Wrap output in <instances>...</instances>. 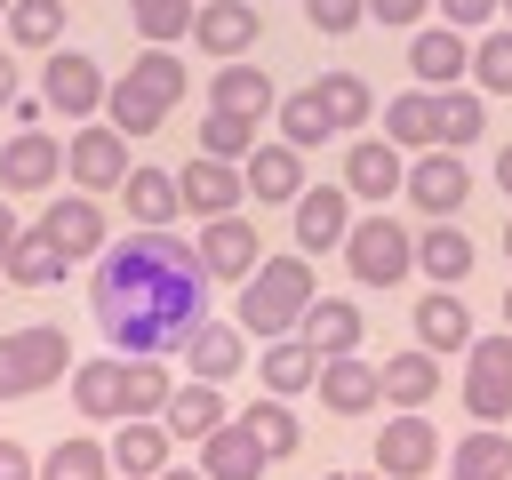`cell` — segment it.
<instances>
[{
	"mask_svg": "<svg viewBox=\"0 0 512 480\" xmlns=\"http://www.w3.org/2000/svg\"><path fill=\"white\" fill-rule=\"evenodd\" d=\"M104 472H112L104 440H56V448L40 456V480H104Z\"/></svg>",
	"mask_w": 512,
	"mask_h": 480,
	"instance_id": "ab89813d",
	"label": "cell"
},
{
	"mask_svg": "<svg viewBox=\"0 0 512 480\" xmlns=\"http://www.w3.org/2000/svg\"><path fill=\"white\" fill-rule=\"evenodd\" d=\"M376 376H384V400H392V408H424V400L440 392V352H424V344H416V352L384 360Z\"/></svg>",
	"mask_w": 512,
	"mask_h": 480,
	"instance_id": "f546056e",
	"label": "cell"
},
{
	"mask_svg": "<svg viewBox=\"0 0 512 480\" xmlns=\"http://www.w3.org/2000/svg\"><path fill=\"white\" fill-rule=\"evenodd\" d=\"M40 232L56 240L64 264H72V256H96V248H104V208H96V192H56L48 216H40Z\"/></svg>",
	"mask_w": 512,
	"mask_h": 480,
	"instance_id": "9a60e30c",
	"label": "cell"
},
{
	"mask_svg": "<svg viewBox=\"0 0 512 480\" xmlns=\"http://www.w3.org/2000/svg\"><path fill=\"white\" fill-rule=\"evenodd\" d=\"M400 184H408V168H400V144H392V136H368V144L344 152V192H352V200H376V208H384Z\"/></svg>",
	"mask_w": 512,
	"mask_h": 480,
	"instance_id": "e0dca14e",
	"label": "cell"
},
{
	"mask_svg": "<svg viewBox=\"0 0 512 480\" xmlns=\"http://www.w3.org/2000/svg\"><path fill=\"white\" fill-rule=\"evenodd\" d=\"M416 208H432V216H456L464 200H472V176H464V160L440 144V152H424L416 168H408V184H400Z\"/></svg>",
	"mask_w": 512,
	"mask_h": 480,
	"instance_id": "d6986e66",
	"label": "cell"
},
{
	"mask_svg": "<svg viewBox=\"0 0 512 480\" xmlns=\"http://www.w3.org/2000/svg\"><path fill=\"white\" fill-rule=\"evenodd\" d=\"M416 344H424V352H464V344H472V312H464L448 288H432V296L416 304Z\"/></svg>",
	"mask_w": 512,
	"mask_h": 480,
	"instance_id": "4316f807",
	"label": "cell"
},
{
	"mask_svg": "<svg viewBox=\"0 0 512 480\" xmlns=\"http://www.w3.org/2000/svg\"><path fill=\"white\" fill-rule=\"evenodd\" d=\"M64 168H72V184L80 192H120L128 184V136L104 120V128H80L72 144H64Z\"/></svg>",
	"mask_w": 512,
	"mask_h": 480,
	"instance_id": "9c48e42d",
	"label": "cell"
},
{
	"mask_svg": "<svg viewBox=\"0 0 512 480\" xmlns=\"http://www.w3.org/2000/svg\"><path fill=\"white\" fill-rule=\"evenodd\" d=\"M168 448H176V432L152 424V416H120V432L104 440V456H112L120 480H160L168 472Z\"/></svg>",
	"mask_w": 512,
	"mask_h": 480,
	"instance_id": "4fadbf2b",
	"label": "cell"
},
{
	"mask_svg": "<svg viewBox=\"0 0 512 480\" xmlns=\"http://www.w3.org/2000/svg\"><path fill=\"white\" fill-rule=\"evenodd\" d=\"M504 8H512V0H504Z\"/></svg>",
	"mask_w": 512,
	"mask_h": 480,
	"instance_id": "94428289",
	"label": "cell"
},
{
	"mask_svg": "<svg viewBox=\"0 0 512 480\" xmlns=\"http://www.w3.org/2000/svg\"><path fill=\"white\" fill-rule=\"evenodd\" d=\"M240 176H248L256 200H296V192H304V152H296V144H256Z\"/></svg>",
	"mask_w": 512,
	"mask_h": 480,
	"instance_id": "484cf974",
	"label": "cell"
},
{
	"mask_svg": "<svg viewBox=\"0 0 512 480\" xmlns=\"http://www.w3.org/2000/svg\"><path fill=\"white\" fill-rule=\"evenodd\" d=\"M192 40H200L216 64L248 56V48H256V0H200V8H192Z\"/></svg>",
	"mask_w": 512,
	"mask_h": 480,
	"instance_id": "5bb4252c",
	"label": "cell"
},
{
	"mask_svg": "<svg viewBox=\"0 0 512 480\" xmlns=\"http://www.w3.org/2000/svg\"><path fill=\"white\" fill-rule=\"evenodd\" d=\"M272 120H280V144H296V152H312V144H328V136H336V120L320 112V96H312V88L280 96V104H272Z\"/></svg>",
	"mask_w": 512,
	"mask_h": 480,
	"instance_id": "d590c367",
	"label": "cell"
},
{
	"mask_svg": "<svg viewBox=\"0 0 512 480\" xmlns=\"http://www.w3.org/2000/svg\"><path fill=\"white\" fill-rule=\"evenodd\" d=\"M472 80H480L488 96H512V24H504V32H488V40L472 48Z\"/></svg>",
	"mask_w": 512,
	"mask_h": 480,
	"instance_id": "ee69618b",
	"label": "cell"
},
{
	"mask_svg": "<svg viewBox=\"0 0 512 480\" xmlns=\"http://www.w3.org/2000/svg\"><path fill=\"white\" fill-rule=\"evenodd\" d=\"M0 280H16V288H48V280H64L56 240H48V232H16V248L0 256Z\"/></svg>",
	"mask_w": 512,
	"mask_h": 480,
	"instance_id": "836d02e7",
	"label": "cell"
},
{
	"mask_svg": "<svg viewBox=\"0 0 512 480\" xmlns=\"http://www.w3.org/2000/svg\"><path fill=\"white\" fill-rule=\"evenodd\" d=\"M312 312V264L304 256H264L248 280H240V328H256V336H288L296 320Z\"/></svg>",
	"mask_w": 512,
	"mask_h": 480,
	"instance_id": "277c9868",
	"label": "cell"
},
{
	"mask_svg": "<svg viewBox=\"0 0 512 480\" xmlns=\"http://www.w3.org/2000/svg\"><path fill=\"white\" fill-rule=\"evenodd\" d=\"M304 16H312L320 32H352V24L368 16V0H304Z\"/></svg>",
	"mask_w": 512,
	"mask_h": 480,
	"instance_id": "f6af8a7d",
	"label": "cell"
},
{
	"mask_svg": "<svg viewBox=\"0 0 512 480\" xmlns=\"http://www.w3.org/2000/svg\"><path fill=\"white\" fill-rule=\"evenodd\" d=\"M176 96H184V64H176L168 48H144V56L104 88V120H112L120 136H152V128L176 112Z\"/></svg>",
	"mask_w": 512,
	"mask_h": 480,
	"instance_id": "3957f363",
	"label": "cell"
},
{
	"mask_svg": "<svg viewBox=\"0 0 512 480\" xmlns=\"http://www.w3.org/2000/svg\"><path fill=\"white\" fill-rule=\"evenodd\" d=\"M168 368L144 352H104V360H72V408L112 424V416H160L168 408Z\"/></svg>",
	"mask_w": 512,
	"mask_h": 480,
	"instance_id": "7a4b0ae2",
	"label": "cell"
},
{
	"mask_svg": "<svg viewBox=\"0 0 512 480\" xmlns=\"http://www.w3.org/2000/svg\"><path fill=\"white\" fill-rule=\"evenodd\" d=\"M0 8H8V0H0Z\"/></svg>",
	"mask_w": 512,
	"mask_h": 480,
	"instance_id": "91938a15",
	"label": "cell"
},
{
	"mask_svg": "<svg viewBox=\"0 0 512 480\" xmlns=\"http://www.w3.org/2000/svg\"><path fill=\"white\" fill-rule=\"evenodd\" d=\"M480 128H488V112H480V96H472V88H432V144L464 152Z\"/></svg>",
	"mask_w": 512,
	"mask_h": 480,
	"instance_id": "4dcf8cb0",
	"label": "cell"
},
{
	"mask_svg": "<svg viewBox=\"0 0 512 480\" xmlns=\"http://www.w3.org/2000/svg\"><path fill=\"white\" fill-rule=\"evenodd\" d=\"M344 264H352V280H360V288H392V280H408L416 240L376 208V216H352V232H344Z\"/></svg>",
	"mask_w": 512,
	"mask_h": 480,
	"instance_id": "8992f818",
	"label": "cell"
},
{
	"mask_svg": "<svg viewBox=\"0 0 512 480\" xmlns=\"http://www.w3.org/2000/svg\"><path fill=\"white\" fill-rule=\"evenodd\" d=\"M336 480H384V472H336Z\"/></svg>",
	"mask_w": 512,
	"mask_h": 480,
	"instance_id": "db71d44e",
	"label": "cell"
},
{
	"mask_svg": "<svg viewBox=\"0 0 512 480\" xmlns=\"http://www.w3.org/2000/svg\"><path fill=\"white\" fill-rule=\"evenodd\" d=\"M464 408L480 424H504L512 416V328L464 344Z\"/></svg>",
	"mask_w": 512,
	"mask_h": 480,
	"instance_id": "52a82bcc",
	"label": "cell"
},
{
	"mask_svg": "<svg viewBox=\"0 0 512 480\" xmlns=\"http://www.w3.org/2000/svg\"><path fill=\"white\" fill-rule=\"evenodd\" d=\"M432 456H440V432H432L416 408H400V416L384 424V440H376V472H384V480H424Z\"/></svg>",
	"mask_w": 512,
	"mask_h": 480,
	"instance_id": "7c38bea8",
	"label": "cell"
},
{
	"mask_svg": "<svg viewBox=\"0 0 512 480\" xmlns=\"http://www.w3.org/2000/svg\"><path fill=\"white\" fill-rule=\"evenodd\" d=\"M104 64L96 56H80V48H56L48 56V72H40V96H48V112H64V120H88V112H104Z\"/></svg>",
	"mask_w": 512,
	"mask_h": 480,
	"instance_id": "ba28073f",
	"label": "cell"
},
{
	"mask_svg": "<svg viewBox=\"0 0 512 480\" xmlns=\"http://www.w3.org/2000/svg\"><path fill=\"white\" fill-rule=\"evenodd\" d=\"M320 112L336 120V128H368V112H376V96H368V80L360 72H320Z\"/></svg>",
	"mask_w": 512,
	"mask_h": 480,
	"instance_id": "74e56055",
	"label": "cell"
},
{
	"mask_svg": "<svg viewBox=\"0 0 512 480\" xmlns=\"http://www.w3.org/2000/svg\"><path fill=\"white\" fill-rule=\"evenodd\" d=\"M504 256H512V216H504Z\"/></svg>",
	"mask_w": 512,
	"mask_h": 480,
	"instance_id": "11a10c76",
	"label": "cell"
},
{
	"mask_svg": "<svg viewBox=\"0 0 512 480\" xmlns=\"http://www.w3.org/2000/svg\"><path fill=\"white\" fill-rule=\"evenodd\" d=\"M192 248H200V264H208V280H248V272L264 264V240H256V224H248L240 208H232V216H208Z\"/></svg>",
	"mask_w": 512,
	"mask_h": 480,
	"instance_id": "30bf717a",
	"label": "cell"
},
{
	"mask_svg": "<svg viewBox=\"0 0 512 480\" xmlns=\"http://www.w3.org/2000/svg\"><path fill=\"white\" fill-rule=\"evenodd\" d=\"M312 376H320V352H312L304 336H272V352H264L256 384H272L280 400H296V392H312Z\"/></svg>",
	"mask_w": 512,
	"mask_h": 480,
	"instance_id": "f1b7e54d",
	"label": "cell"
},
{
	"mask_svg": "<svg viewBox=\"0 0 512 480\" xmlns=\"http://www.w3.org/2000/svg\"><path fill=\"white\" fill-rule=\"evenodd\" d=\"M104 480H120V472H104Z\"/></svg>",
	"mask_w": 512,
	"mask_h": 480,
	"instance_id": "6f0895ef",
	"label": "cell"
},
{
	"mask_svg": "<svg viewBox=\"0 0 512 480\" xmlns=\"http://www.w3.org/2000/svg\"><path fill=\"white\" fill-rule=\"evenodd\" d=\"M384 136L392 144H432V88H408L384 104Z\"/></svg>",
	"mask_w": 512,
	"mask_h": 480,
	"instance_id": "7bdbcfd3",
	"label": "cell"
},
{
	"mask_svg": "<svg viewBox=\"0 0 512 480\" xmlns=\"http://www.w3.org/2000/svg\"><path fill=\"white\" fill-rule=\"evenodd\" d=\"M496 184H504V192H512V144H504V152H496Z\"/></svg>",
	"mask_w": 512,
	"mask_h": 480,
	"instance_id": "816d5d0a",
	"label": "cell"
},
{
	"mask_svg": "<svg viewBox=\"0 0 512 480\" xmlns=\"http://www.w3.org/2000/svg\"><path fill=\"white\" fill-rule=\"evenodd\" d=\"M16 232H24V224H16V208H8V192H0V256L16 248Z\"/></svg>",
	"mask_w": 512,
	"mask_h": 480,
	"instance_id": "681fc988",
	"label": "cell"
},
{
	"mask_svg": "<svg viewBox=\"0 0 512 480\" xmlns=\"http://www.w3.org/2000/svg\"><path fill=\"white\" fill-rule=\"evenodd\" d=\"M184 360H192V376H200V384H232V376H240V360H248V336H240L232 320H200V328H192V344H184Z\"/></svg>",
	"mask_w": 512,
	"mask_h": 480,
	"instance_id": "cb8c5ba5",
	"label": "cell"
},
{
	"mask_svg": "<svg viewBox=\"0 0 512 480\" xmlns=\"http://www.w3.org/2000/svg\"><path fill=\"white\" fill-rule=\"evenodd\" d=\"M0 480H40V464H32L16 440H0Z\"/></svg>",
	"mask_w": 512,
	"mask_h": 480,
	"instance_id": "c3c4849f",
	"label": "cell"
},
{
	"mask_svg": "<svg viewBox=\"0 0 512 480\" xmlns=\"http://www.w3.org/2000/svg\"><path fill=\"white\" fill-rule=\"evenodd\" d=\"M8 104H16V64L0 56V112H8Z\"/></svg>",
	"mask_w": 512,
	"mask_h": 480,
	"instance_id": "f907efd6",
	"label": "cell"
},
{
	"mask_svg": "<svg viewBox=\"0 0 512 480\" xmlns=\"http://www.w3.org/2000/svg\"><path fill=\"white\" fill-rule=\"evenodd\" d=\"M176 192H184V208H192V216H232V208H240V192H248V176H240L232 160H208V152H200V160H184V168H176Z\"/></svg>",
	"mask_w": 512,
	"mask_h": 480,
	"instance_id": "ac0fdd59",
	"label": "cell"
},
{
	"mask_svg": "<svg viewBox=\"0 0 512 480\" xmlns=\"http://www.w3.org/2000/svg\"><path fill=\"white\" fill-rule=\"evenodd\" d=\"M64 368H72V344H64V328H8L0 336V400H24V392H48V384H64Z\"/></svg>",
	"mask_w": 512,
	"mask_h": 480,
	"instance_id": "5b68a950",
	"label": "cell"
},
{
	"mask_svg": "<svg viewBox=\"0 0 512 480\" xmlns=\"http://www.w3.org/2000/svg\"><path fill=\"white\" fill-rule=\"evenodd\" d=\"M160 424H168L176 440H192V448H200V440H208V432L224 424V392L192 376V384H176V392H168V408H160Z\"/></svg>",
	"mask_w": 512,
	"mask_h": 480,
	"instance_id": "d4e9b609",
	"label": "cell"
},
{
	"mask_svg": "<svg viewBox=\"0 0 512 480\" xmlns=\"http://www.w3.org/2000/svg\"><path fill=\"white\" fill-rule=\"evenodd\" d=\"M304 344H312L320 360H344V352H360V312H352L344 296H320V304L304 312Z\"/></svg>",
	"mask_w": 512,
	"mask_h": 480,
	"instance_id": "83f0119b",
	"label": "cell"
},
{
	"mask_svg": "<svg viewBox=\"0 0 512 480\" xmlns=\"http://www.w3.org/2000/svg\"><path fill=\"white\" fill-rule=\"evenodd\" d=\"M344 232H352V192L304 184V192H296V248H304V256H328V248H344Z\"/></svg>",
	"mask_w": 512,
	"mask_h": 480,
	"instance_id": "8fae6325",
	"label": "cell"
},
{
	"mask_svg": "<svg viewBox=\"0 0 512 480\" xmlns=\"http://www.w3.org/2000/svg\"><path fill=\"white\" fill-rule=\"evenodd\" d=\"M448 480H456V472H448Z\"/></svg>",
	"mask_w": 512,
	"mask_h": 480,
	"instance_id": "680465c9",
	"label": "cell"
},
{
	"mask_svg": "<svg viewBox=\"0 0 512 480\" xmlns=\"http://www.w3.org/2000/svg\"><path fill=\"white\" fill-rule=\"evenodd\" d=\"M56 168H64V152L48 128H24L0 144V192H40V184H56Z\"/></svg>",
	"mask_w": 512,
	"mask_h": 480,
	"instance_id": "44dd1931",
	"label": "cell"
},
{
	"mask_svg": "<svg viewBox=\"0 0 512 480\" xmlns=\"http://www.w3.org/2000/svg\"><path fill=\"white\" fill-rule=\"evenodd\" d=\"M408 72H416V88H456V80L472 72L464 32H456V24H424V32L408 40Z\"/></svg>",
	"mask_w": 512,
	"mask_h": 480,
	"instance_id": "2e32d148",
	"label": "cell"
},
{
	"mask_svg": "<svg viewBox=\"0 0 512 480\" xmlns=\"http://www.w3.org/2000/svg\"><path fill=\"white\" fill-rule=\"evenodd\" d=\"M8 40L16 48H56L64 40V0H8Z\"/></svg>",
	"mask_w": 512,
	"mask_h": 480,
	"instance_id": "f35d334b",
	"label": "cell"
},
{
	"mask_svg": "<svg viewBox=\"0 0 512 480\" xmlns=\"http://www.w3.org/2000/svg\"><path fill=\"white\" fill-rule=\"evenodd\" d=\"M128 216L136 224H176V208H184V192H176V176L168 168H128Z\"/></svg>",
	"mask_w": 512,
	"mask_h": 480,
	"instance_id": "1f68e13d",
	"label": "cell"
},
{
	"mask_svg": "<svg viewBox=\"0 0 512 480\" xmlns=\"http://www.w3.org/2000/svg\"><path fill=\"white\" fill-rule=\"evenodd\" d=\"M448 472H456V480H512V440H504L496 424H480L472 440H456Z\"/></svg>",
	"mask_w": 512,
	"mask_h": 480,
	"instance_id": "e575fe53",
	"label": "cell"
},
{
	"mask_svg": "<svg viewBox=\"0 0 512 480\" xmlns=\"http://www.w3.org/2000/svg\"><path fill=\"white\" fill-rule=\"evenodd\" d=\"M208 104L216 112H240V120H264L272 104H280V88H272V72L264 64H216V80H208Z\"/></svg>",
	"mask_w": 512,
	"mask_h": 480,
	"instance_id": "7402d4cb",
	"label": "cell"
},
{
	"mask_svg": "<svg viewBox=\"0 0 512 480\" xmlns=\"http://www.w3.org/2000/svg\"><path fill=\"white\" fill-rule=\"evenodd\" d=\"M264 464H272V456H264V448H256V432H248V424H232V416L200 440V472H208V480H264Z\"/></svg>",
	"mask_w": 512,
	"mask_h": 480,
	"instance_id": "603a6c76",
	"label": "cell"
},
{
	"mask_svg": "<svg viewBox=\"0 0 512 480\" xmlns=\"http://www.w3.org/2000/svg\"><path fill=\"white\" fill-rule=\"evenodd\" d=\"M200 152H208V160H248V152H256V120L208 104V120H200Z\"/></svg>",
	"mask_w": 512,
	"mask_h": 480,
	"instance_id": "b9f144b4",
	"label": "cell"
},
{
	"mask_svg": "<svg viewBox=\"0 0 512 480\" xmlns=\"http://www.w3.org/2000/svg\"><path fill=\"white\" fill-rule=\"evenodd\" d=\"M504 320H512V280H504Z\"/></svg>",
	"mask_w": 512,
	"mask_h": 480,
	"instance_id": "9f6ffc18",
	"label": "cell"
},
{
	"mask_svg": "<svg viewBox=\"0 0 512 480\" xmlns=\"http://www.w3.org/2000/svg\"><path fill=\"white\" fill-rule=\"evenodd\" d=\"M424 8H432V0H368V16H376V24H400V32L424 24Z\"/></svg>",
	"mask_w": 512,
	"mask_h": 480,
	"instance_id": "7dc6e473",
	"label": "cell"
},
{
	"mask_svg": "<svg viewBox=\"0 0 512 480\" xmlns=\"http://www.w3.org/2000/svg\"><path fill=\"white\" fill-rule=\"evenodd\" d=\"M160 480H208V472H176V464H168V472H160Z\"/></svg>",
	"mask_w": 512,
	"mask_h": 480,
	"instance_id": "f5cc1de1",
	"label": "cell"
},
{
	"mask_svg": "<svg viewBox=\"0 0 512 480\" xmlns=\"http://www.w3.org/2000/svg\"><path fill=\"white\" fill-rule=\"evenodd\" d=\"M88 312L104 320L112 352L168 360V352H184L192 328L208 320V264H200V248L176 240L168 224H136L112 256H96Z\"/></svg>",
	"mask_w": 512,
	"mask_h": 480,
	"instance_id": "6da1fadb",
	"label": "cell"
},
{
	"mask_svg": "<svg viewBox=\"0 0 512 480\" xmlns=\"http://www.w3.org/2000/svg\"><path fill=\"white\" fill-rule=\"evenodd\" d=\"M312 392H320V408H336V416H368V408L384 400V376H376L360 352H344V360H320Z\"/></svg>",
	"mask_w": 512,
	"mask_h": 480,
	"instance_id": "ffe728a7",
	"label": "cell"
},
{
	"mask_svg": "<svg viewBox=\"0 0 512 480\" xmlns=\"http://www.w3.org/2000/svg\"><path fill=\"white\" fill-rule=\"evenodd\" d=\"M192 8H200V0H128V24H136L152 48H168V40L192 32Z\"/></svg>",
	"mask_w": 512,
	"mask_h": 480,
	"instance_id": "60d3db41",
	"label": "cell"
},
{
	"mask_svg": "<svg viewBox=\"0 0 512 480\" xmlns=\"http://www.w3.org/2000/svg\"><path fill=\"white\" fill-rule=\"evenodd\" d=\"M416 264H424V272H432L440 288H456V280H464V272H472L480 256H472V240H464V232H456V224L440 216V224H432V232L416 240Z\"/></svg>",
	"mask_w": 512,
	"mask_h": 480,
	"instance_id": "d6a6232c",
	"label": "cell"
},
{
	"mask_svg": "<svg viewBox=\"0 0 512 480\" xmlns=\"http://www.w3.org/2000/svg\"><path fill=\"white\" fill-rule=\"evenodd\" d=\"M240 424L256 432V448H264V456H296V448H304V424H296V408H288L280 392H264V400L240 416Z\"/></svg>",
	"mask_w": 512,
	"mask_h": 480,
	"instance_id": "8d00e7d4",
	"label": "cell"
},
{
	"mask_svg": "<svg viewBox=\"0 0 512 480\" xmlns=\"http://www.w3.org/2000/svg\"><path fill=\"white\" fill-rule=\"evenodd\" d=\"M432 8H440V16L456 24V32H472V24H488V16L504 8V0H432Z\"/></svg>",
	"mask_w": 512,
	"mask_h": 480,
	"instance_id": "bcb514c9",
	"label": "cell"
}]
</instances>
